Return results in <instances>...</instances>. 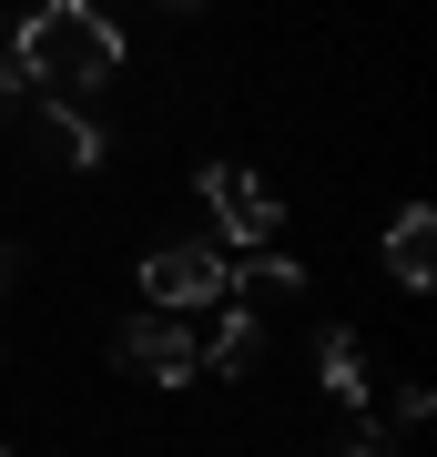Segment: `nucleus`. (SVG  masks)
<instances>
[{"instance_id":"obj_1","label":"nucleus","mask_w":437,"mask_h":457,"mask_svg":"<svg viewBox=\"0 0 437 457\" xmlns=\"http://www.w3.org/2000/svg\"><path fill=\"white\" fill-rule=\"evenodd\" d=\"M11 62L51 102H92V92L122 82V31H113L102 0H41V11L11 21Z\"/></svg>"},{"instance_id":"obj_2","label":"nucleus","mask_w":437,"mask_h":457,"mask_svg":"<svg viewBox=\"0 0 437 457\" xmlns=\"http://www.w3.org/2000/svg\"><path fill=\"white\" fill-rule=\"evenodd\" d=\"M204 204H214V234H224V254H265V245L285 234V204L265 194V183L244 173L234 153H214V163H204Z\"/></svg>"},{"instance_id":"obj_3","label":"nucleus","mask_w":437,"mask_h":457,"mask_svg":"<svg viewBox=\"0 0 437 457\" xmlns=\"http://www.w3.org/2000/svg\"><path fill=\"white\" fill-rule=\"evenodd\" d=\"M234 295V254L224 245H153L143 254V305L183 315V305H224Z\"/></svg>"},{"instance_id":"obj_4","label":"nucleus","mask_w":437,"mask_h":457,"mask_svg":"<svg viewBox=\"0 0 437 457\" xmlns=\"http://www.w3.org/2000/svg\"><path fill=\"white\" fill-rule=\"evenodd\" d=\"M113 356H122V366H143L153 386H183V376L204 366V345H194V326H183V315H163V305H153V315H132V326L113 336Z\"/></svg>"},{"instance_id":"obj_5","label":"nucleus","mask_w":437,"mask_h":457,"mask_svg":"<svg viewBox=\"0 0 437 457\" xmlns=\"http://www.w3.org/2000/svg\"><path fill=\"white\" fill-rule=\"evenodd\" d=\"M315 376H325V396H336L346 417H366V407H376V376H366L357 326H325V336H315Z\"/></svg>"},{"instance_id":"obj_6","label":"nucleus","mask_w":437,"mask_h":457,"mask_svg":"<svg viewBox=\"0 0 437 457\" xmlns=\"http://www.w3.org/2000/svg\"><path fill=\"white\" fill-rule=\"evenodd\" d=\"M387 275H397L407 295L437 285V213H427V204H397V224H387Z\"/></svg>"},{"instance_id":"obj_7","label":"nucleus","mask_w":437,"mask_h":457,"mask_svg":"<svg viewBox=\"0 0 437 457\" xmlns=\"http://www.w3.org/2000/svg\"><path fill=\"white\" fill-rule=\"evenodd\" d=\"M41 153L71 163V173H92V163H102V122L81 112V102H51V92H41Z\"/></svg>"},{"instance_id":"obj_8","label":"nucleus","mask_w":437,"mask_h":457,"mask_svg":"<svg viewBox=\"0 0 437 457\" xmlns=\"http://www.w3.org/2000/svg\"><path fill=\"white\" fill-rule=\"evenodd\" d=\"M255 356H265L255 295H224V305H214V376H255Z\"/></svg>"},{"instance_id":"obj_9","label":"nucleus","mask_w":437,"mask_h":457,"mask_svg":"<svg viewBox=\"0 0 437 457\" xmlns=\"http://www.w3.org/2000/svg\"><path fill=\"white\" fill-rule=\"evenodd\" d=\"M21 102H41V92H31V71H21V62H11V31H0V122H11V112H21Z\"/></svg>"},{"instance_id":"obj_10","label":"nucleus","mask_w":437,"mask_h":457,"mask_svg":"<svg viewBox=\"0 0 437 457\" xmlns=\"http://www.w3.org/2000/svg\"><path fill=\"white\" fill-rule=\"evenodd\" d=\"M336 457H397V447H387V437H346Z\"/></svg>"},{"instance_id":"obj_11","label":"nucleus","mask_w":437,"mask_h":457,"mask_svg":"<svg viewBox=\"0 0 437 457\" xmlns=\"http://www.w3.org/2000/svg\"><path fill=\"white\" fill-rule=\"evenodd\" d=\"M21 285V245H0V295H11Z\"/></svg>"},{"instance_id":"obj_12","label":"nucleus","mask_w":437,"mask_h":457,"mask_svg":"<svg viewBox=\"0 0 437 457\" xmlns=\"http://www.w3.org/2000/svg\"><path fill=\"white\" fill-rule=\"evenodd\" d=\"M163 11H204V0H163Z\"/></svg>"},{"instance_id":"obj_13","label":"nucleus","mask_w":437,"mask_h":457,"mask_svg":"<svg viewBox=\"0 0 437 457\" xmlns=\"http://www.w3.org/2000/svg\"><path fill=\"white\" fill-rule=\"evenodd\" d=\"M0 457H11V447H0Z\"/></svg>"}]
</instances>
